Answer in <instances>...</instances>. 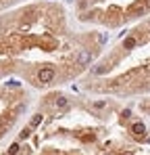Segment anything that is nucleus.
Here are the masks:
<instances>
[{
  "label": "nucleus",
  "mask_w": 150,
  "mask_h": 155,
  "mask_svg": "<svg viewBox=\"0 0 150 155\" xmlns=\"http://www.w3.org/2000/svg\"><path fill=\"white\" fill-rule=\"evenodd\" d=\"M38 80L42 82V84H48L54 80V69L52 67H42L40 71H38Z\"/></svg>",
  "instance_id": "obj_1"
},
{
  "label": "nucleus",
  "mask_w": 150,
  "mask_h": 155,
  "mask_svg": "<svg viewBox=\"0 0 150 155\" xmlns=\"http://www.w3.org/2000/svg\"><path fill=\"white\" fill-rule=\"evenodd\" d=\"M146 8H148V0H138V2H133V4L129 6V11H131L133 15H144Z\"/></svg>",
  "instance_id": "obj_2"
},
{
  "label": "nucleus",
  "mask_w": 150,
  "mask_h": 155,
  "mask_svg": "<svg viewBox=\"0 0 150 155\" xmlns=\"http://www.w3.org/2000/svg\"><path fill=\"white\" fill-rule=\"evenodd\" d=\"M90 61H92V52L90 51H81L77 54V63H79V65H88Z\"/></svg>",
  "instance_id": "obj_3"
},
{
  "label": "nucleus",
  "mask_w": 150,
  "mask_h": 155,
  "mask_svg": "<svg viewBox=\"0 0 150 155\" xmlns=\"http://www.w3.org/2000/svg\"><path fill=\"white\" fill-rule=\"evenodd\" d=\"M131 132H133V136H144V134H146V126H144L142 122H136V124L131 126Z\"/></svg>",
  "instance_id": "obj_4"
},
{
  "label": "nucleus",
  "mask_w": 150,
  "mask_h": 155,
  "mask_svg": "<svg viewBox=\"0 0 150 155\" xmlns=\"http://www.w3.org/2000/svg\"><path fill=\"white\" fill-rule=\"evenodd\" d=\"M40 124H42V115L38 113V115H33V117H31V122H29V128L33 130V128H38Z\"/></svg>",
  "instance_id": "obj_5"
},
{
  "label": "nucleus",
  "mask_w": 150,
  "mask_h": 155,
  "mask_svg": "<svg viewBox=\"0 0 150 155\" xmlns=\"http://www.w3.org/2000/svg\"><path fill=\"white\" fill-rule=\"evenodd\" d=\"M123 46H125V48H133V46H136V38H133V36H129V38H125Z\"/></svg>",
  "instance_id": "obj_6"
},
{
  "label": "nucleus",
  "mask_w": 150,
  "mask_h": 155,
  "mask_svg": "<svg viewBox=\"0 0 150 155\" xmlns=\"http://www.w3.org/2000/svg\"><path fill=\"white\" fill-rule=\"evenodd\" d=\"M17 153H19V143H13L8 147V155H17Z\"/></svg>",
  "instance_id": "obj_7"
},
{
  "label": "nucleus",
  "mask_w": 150,
  "mask_h": 155,
  "mask_svg": "<svg viewBox=\"0 0 150 155\" xmlns=\"http://www.w3.org/2000/svg\"><path fill=\"white\" fill-rule=\"evenodd\" d=\"M67 99H63V97H61V99H56V107H61V109H63V107H67Z\"/></svg>",
  "instance_id": "obj_8"
},
{
  "label": "nucleus",
  "mask_w": 150,
  "mask_h": 155,
  "mask_svg": "<svg viewBox=\"0 0 150 155\" xmlns=\"http://www.w3.org/2000/svg\"><path fill=\"white\" fill-rule=\"evenodd\" d=\"M29 134H31V128H29V126H27V128H25L23 132H21V134H19V138H21V140H23V138H27V136H29Z\"/></svg>",
  "instance_id": "obj_9"
},
{
  "label": "nucleus",
  "mask_w": 150,
  "mask_h": 155,
  "mask_svg": "<svg viewBox=\"0 0 150 155\" xmlns=\"http://www.w3.org/2000/svg\"><path fill=\"white\" fill-rule=\"evenodd\" d=\"M19 84H21V82H17V80H8V82H6L8 88H15V86H19Z\"/></svg>",
  "instance_id": "obj_10"
},
{
  "label": "nucleus",
  "mask_w": 150,
  "mask_h": 155,
  "mask_svg": "<svg viewBox=\"0 0 150 155\" xmlns=\"http://www.w3.org/2000/svg\"><path fill=\"white\" fill-rule=\"evenodd\" d=\"M104 105H106V103H104V101H98V103H96V109H102Z\"/></svg>",
  "instance_id": "obj_11"
},
{
  "label": "nucleus",
  "mask_w": 150,
  "mask_h": 155,
  "mask_svg": "<svg viewBox=\"0 0 150 155\" xmlns=\"http://www.w3.org/2000/svg\"><path fill=\"white\" fill-rule=\"evenodd\" d=\"M119 155H131V153H119Z\"/></svg>",
  "instance_id": "obj_12"
}]
</instances>
